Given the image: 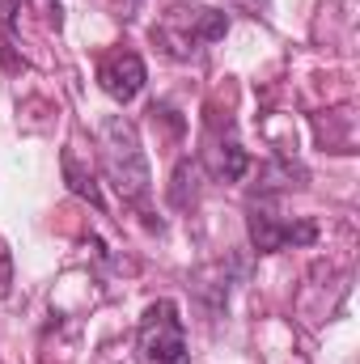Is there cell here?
Returning <instances> with one entry per match:
<instances>
[{
  "label": "cell",
  "instance_id": "obj_1",
  "mask_svg": "<svg viewBox=\"0 0 360 364\" xmlns=\"http://www.w3.org/2000/svg\"><path fill=\"white\" fill-rule=\"evenodd\" d=\"M97 157H102V174L106 182L119 191L123 203H144L149 199V186H153V174H149V157L140 149V136L136 127L123 119V114H110L97 132Z\"/></svg>",
  "mask_w": 360,
  "mask_h": 364
},
{
  "label": "cell",
  "instance_id": "obj_2",
  "mask_svg": "<svg viewBox=\"0 0 360 364\" xmlns=\"http://www.w3.org/2000/svg\"><path fill=\"white\" fill-rule=\"evenodd\" d=\"M136 352H140L144 364H191L182 318L174 301H153L144 309L140 331H136Z\"/></svg>",
  "mask_w": 360,
  "mask_h": 364
},
{
  "label": "cell",
  "instance_id": "obj_3",
  "mask_svg": "<svg viewBox=\"0 0 360 364\" xmlns=\"http://www.w3.org/2000/svg\"><path fill=\"white\" fill-rule=\"evenodd\" d=\"M225 30H229V17H225L221 9L195 4V9H170V17H166V26L157 30V38L166 43L170 55H191V51H199V47L225 38Z\"/></svg>",
  "mask_w": 360,
  "mask_h": 364
},
{
  "label": "cell",
  "instance_id": "obj_4",
  "mask_svg": "<svg viewBox=\"0 0 360 364\" xmlns=\"http://www.w3.org/2000/svg\"><path fill=\"white\" fill-rule=\"evenodd\" d=\"M246 225H250V246L259 255H275V250H288V246H309L318 237L314 220H280L263 208H255Z\"/></svg>",
  "mask_w": 360,
  "mask_h": 364
},
{
  "label": "cell",
  "instance_id": "obj_5",
  "mask_svg": "<svg viewBox=\"0 0 360 364\" xmlns=\"http://www.w3.org/2000/svg\"><path fill=\"white\" fill-rule=\"evenodd\" d=\"M144 81H149V68H144V60L136 51H110L97 64V85L115 102H132L136 93L144 90Z\"/></svg>",
  "mask_w": 360,
  "mask_h": 364
},
{
  "label": "cell",
  "instance_id": "obj_6",
  "mask_svg": "<svg viewBox=\"0 0 360 364\" xmlns=\"http://www.w3.org/2000/svg\"><path fill=\"white\" fill-rule=\"evenodd\" d=\"M208 166H212V174L216 178H225V182H238L242 174H246V149L238 144V136L229 132L225 140L221 136H208Z\"/></svg>",
  "mask_w": 360,
  "mask_h": 364
},
{
  "label": "cell",
  "instance_id": "obj_7",
  "mask_svg": "<svg viewBox=\"0 0 360 364\" xmlns=\"http://www.w3.org/2000/svg\"><path fill=\"white\" fill-rule=\"evenodd\" d=\"M64 174H68V186H73L77 195H85L93 208H102V191H97V182H93V174H81V170H77L73 153H64Z\"/></svg>",
  "mask_w": 360,
  "mask_h": 364
},
{
  "label": "cell",
  "instance_id": "obj_8",
  "mask_svg": "<svg viewBox=\"0 0 360 364\" xmlns=\"http://www.w3.org/2000/svg\"><path fill=\"white\" fill-rule=\"evenodd\" d=\"M13 284V255H9V242L0 237V292H9Z\"/></svg>",
  "mask_w": 360,
  "mask_h": 364
}]
</instances>
